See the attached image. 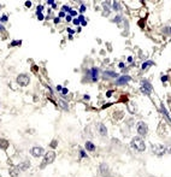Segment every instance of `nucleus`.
Returning <instances> with one entry per match:
<instances>
[{
    "instance_id": "nucleus-38",
    "label": "nucleus",
    "mask_w": 171,
    "mask_h": 177,
    "mask_svg": "<svg viewBox=\"0 0 171 177\" xmlns=\"http://www.w3.org/2000/svg\"><path fill=\"white\" fill-rule=\"evenodd\" d=\"M124 66V63H119V67H123Z\"/></svg>"
},
{
    "instance_id": "nucleus-21",
    "label": "nucleus",
    "mask_w": 171,
    "mask_h": 177,
    "mask_svg": "<svg viewBox=\"0 0 171 177\" xmlns=\"http://www.w3.org/2000/svg\"><path fill=\"white\" fill-rule=\"evenodd\" d=\"M42 9H44V6H42V5H39V7H37V11H36V13H41V12H42Z\"/></svg>"
},
{
    "instance_id": "nucleus-35",
    "label": "nucleus",
    "mask_w": 171,
    "mask_h": 177,
    "mask_svg": "<svg viewBox=\"0 0 171 177\" xmlns=\"http://www.w3.org/2000/svg\"><path fill=\"white\" fill-rule=\"evenodd\" d=\"M59 17H64V12H63V11H61V12L59 13Z\"/></svg>"
},
{
    "instance_id": "nucleus-11",
    "label": "nucleus",
    "mask_w": 171,
    "mask_h": 177,
    "mask_svg": "<svg viewBox=\"0 0 171 177\" xmlns=\"http://www.w3.org/2000/svg\"><path fill=\"white\" fill-rule=\"evenodd\" d=\"M98 130H99V133H100V135L101 136H106L107 135V129H106V127L104 125V124H99L98 125Z\"/></svg>"
},
{
    "instance_id": "nucleus-17",
    "label": "nucleus",
    "mask_w": 171,
    "mask_h": 177,
    "mask_svg": "<svg viewBox=\"0 0 171 177\" xmlns=\"http://www.w3.org/2000/svg\"><path fill=\"white\" fill-rule=\"evenodd\" d=\"M112 7L116 10V11H119L121 10V5H119V3H117V1H114L113 4H112Z\"/></svg>"
},
{
    "instance_id": "nucleus-31",
    "label": "nucleus",
    "mask_w": 171,
    "mask_h": 177,
    "mask_svg": "<svg viewBox=\"0 0 171 177\" xmlns=\"http://www.w3.org/2000/svg\"><path fill=\"white\" fill-rule=\"evenodd\" d=\"M25 6H27V7H30V6H31V3H30V1H27V3H25Z\"/></svg>"
},
{
    "instance_id": "nucleus-36",
    "label": "nucleus",
    "mask_w": 171,
    "mask_h": 177,
    "mask_svg": "<svg viewBox=\"0 0 171 177\" xmlns=\"http://www.w3.org/2000/svg\"><path fill=\"white\" fill-rule=\"evenodd\" d=\"M128 62L131 63V62H133V57H129V58H128Z\"/></svg>"
},
{
    "instance_id": "nucleus-29",
    "label": "nucleus",
    "mask_w": 171,
    "mask_h": 177,
    "mask_svg": "<svg viewBox=\"0 0 171 177\" xmlns=\"http://www.w3.org/2000/svg\"><path fill=\"white\" fill-rule=\"evenodd\" d=\"M69 13H70V16H75V15H76V11H74V10H71V11H70Z\"/></svg>"
},
{
    "instance_id": "nucleus-5",
    "label": "nucleus",
    "mask_w": 171,
    "mask_h": 177,
    "mask_svg": "<svg viewBox=\"0 0 171 177\" xmlns=\"http://www.w3.org/2000/svg\"><path fill=\"white\" fill-rule=\"evenodd\" d=\"M141 92L143 94H146V95L151 94V92H152V86H151V83H149L147 80H143L142 82H141Z\"/></svg>"
},
{
    "instance_id": "nucleus-24",
    "label": "nucleus",
    "mask_w": 171,
    "mask_h": 177,
    "mask_svg": "<svg viewBox=\"0 0 171 177\" xmlns=\"http://www.w3.org/2000/svg\"><path fill=\"white\" fill-rule=\"evenodd\" d=\"M80 154H81L82 158H84V157H87V154H86V152L83 151V149H81V151H80Z\"/></svg>"
},
{
    "instance_id": "nucleus-19",
    "label": "nucleus",
    "mask_w": 171,
    "mask_h": 177,
    "mask_svg": "<svg viewBox=\"0 0 171 177\" xmlns=\"http://www.w3.org/2000/svg\"><path fill=\"white\" fill-rule=\"evenodd\" d=\"M59 104L61 105V107H63V108H64V110H67V104H65V103H64V101H63V100H61V101H60V103H59Z\"/></svg>"
},
{
    "instance_id": "nucleus-16",
    "label": "nucleus",
    "mask_w": 171,
    "mask_h": 177,
    "mask_svg": "<svg viewBox=\"0 0 171 177\" xmlns=\"http://www.w3.org/2000/svg\"><path fill=\"white\" fill-rule=\"evenodd\" d=\"M9 146V142L7 141H5V140H0V147L1 148H6Z\"/></svg>"
},
{
    "instance_id": "nucleus-32",
    "label": "nucleus",
    "mask_w": 171,
    "mask_h": 177,
    "mask_svg": "<svg viewBox=\"0 0 171 177\" xmlns=\"http://www.w3.org/2000/svg\"><path fill=\"white\" fill-rule=\"evenodd\" d=\"M61 89H63V87H61V86H57V91H61Z\"/></svg>"
},
{
    "instance_id": "nucleus-6",
    "label": "nucleus",
    "mask_w": 171,
    "mask_h": 177,
    "mask_svg": "<svg viewBox=\"0 0 171 177\" xmlns=\"http://www.w3.org/2000/svg\"><path fill=\"white\" fill-rule=\"evenodd\" d=\"M148 131V127L145 122H139L138 123V133L140 136H145Z\"/></svg>"
},
{
    "instance_id": "nucleus-37",
    "label": "nucleus",
    "mask_w": 171,
    "mask_h": 177,
    "mask_svg": "<svg viewBox=\"0 0 171 177\" xmlns=\"http://www.w3.org/2000/svg\"><path fill=\"white\" fill-rule=\"evenodd\" d=\"M19 44H20L19 41H18V42H12V46H15V45H19Z\"/></svg>"
},
{
    "instance_id": "nucleus-20",
    "label": "nucleus",
    "mask_w": 171,
    "mask_h": 177,
    "mask_svg": "<svg viewBox=\"0 0 171 177\" xmlns=\"http://www.w3.org/2000/svg\"><path fill=\"white\" fill-rule=\"evenodd\" d=\"M121 19H122V16H117L114 19H113V22H116V23H119L121 22Z\"/></svg>"
},
{
    "instance_id": "nucleus-34",
    "label": "nucleus",
    "mask_w": 171,
    "mask_h": 177,
    "mask_svg": "<svg viewBox=\"0 0 171 177\" xmlns=\"http://www.w3.org/2000/svg\"><path fill=\"white\" fill-rule=\"evenodd\" d=\"M166 80H168V76H163V77H161V81H164V82H165Z\"/></svg>"
},
{
    "instance_id": "nucleus-22",
    "label": "nucleus",
    "mask_w": 171,
    "mask_h": 177,
    "mask_svg": "<svg viewBox=\"0 0 171 177\" xmlns=\"http://www.w3.org/2000/svg\"><path fill=\"white\" fill-rule=\"evenodd\" d=\"M65 11H67V12H70V11H71V9L69 7V6H63V12H65Z\"/></svg>"
},
{
    "instance_id": "nucleus-10",
    "label": "nucleus",
    "mask_w": 171,
    "mask_h": 177,
    "mask_svg": "<svg viewBox=\"0 0 171 177\" xmlns=\"http://www.w3.org/2000/svg\"><path fill=\"white\" fill-rule=\"evenodd\" d=\"M30 166V161L29 160H25V161H23V163H20V164H18V170H23V171H24V170H27V169H28Z\"/></svg>"
},
{
    "instance_id": "nucleus-18",
    "label": "nucleus",
    "mask_w": 171,
    "mask_h": 177,
    "mask_svg": "<svg viewBox=\"0 0 171 177\" xmlns=\"http://www.w3.org/2000/svg\"><path fill=\"white\" fill-rule=\"evenodd\" d=\"M78 21H80V23H82V25H86L87 24V22L84 21V17L83 16H80L78 17Z\"/></svg>"
},
{
    "instance_id": "nucleus-1",
    "label": "nucleus",
    "mask_w": 171,
    "mask_h": 177,
    "mask_svg": "<svg viewBox=\"0 0 171 177\" xmlns=\"http://www.w3.org/2000/svg\"><path fill=\"white\" fill-rule=\"evenodd\" d=\"M131 147L135 148L136 151H139V152H143L146 149V144H145V141H143L142 138L136 136V138H134L131 140Z\"/></svg>"
},
{
    "instance_id": "nucleus-28",
    "label": "nucleus",
    "mask_w": 171,
    "mask_h": 177,
    "mask_svg": "<svg viewBox=\"0 0 171 177\" xmlns=\"http://www.w3.org/2000/svg\"><path fill=\"white\" fill-rule=\"evenodd\" d=\"M61 93H63V94L65 95V94L69 93V91H67V88H63V89H61Z\"/></svg>"
},
{
    "instance_id": "nucleus-13",
    "label": "nucleus",
    "mask_w": 171,
    "mask_h": 177,
    "mask_svg": "<svg viewBox=\"0 0 171 177\" xmlns=\"http://www.w3.org/2000/svg\"><path fill=\"white\" fill-rule=\"evenodd\" d=\"M86 149H87V151H91V152H93L94 149H95V146H94L93 142H91V141H87V142H86Z\"/></svg>"
},
{
    "instance_id": "nucleus-8",
    "label": "nucleus",
    "mask_w": 171,
    "mask_h": 177,
    "mask_svg": "<svg viewBox=\"0 0 171 177\" xmlns=\"http://www.w3.org/2000/svg\"><path fill=\"white\" fill-rule=\"evenodd\" d=\"M131 80V77L130 76H128V75H124V76H121V77H118L117 80H116V84H125V83H128L129 81Z\"/></svg>"
},
{
    "instance_id": "nucleus-30",
    "label": "nucleus",
    "mask_w": 171,
    "mask_h": 177,
    "mask_svg": "<svg viewBox=\"0 0 171 177\" xmlns=\"http://www.w3.org/2000/svg\"><path fill=\"white\" fill-rule=\"evenodd\" d=\"M65 19H66V22H70L71 21V16H66Z\"/></svg>"
},
{
    "instance_id": "nucleus-15",
    "label": "nucleus",
    "mask_w": 171,
    "mask_h": 177,
    "mask_svg": "<svg viewBox=\"0 0 171 177\" xmlns=\"http://www.w3.org/2000/svg\"><path fill=\"white\" fill-rule=\"evenodd\" d=\"M151 65H153V62H152V60H147V62H145L142 64L141 67H142V70H147V67H149Z\"/></svg>"
},
{
    "instance_id": "nucleus-9",
    "label": "nucleus",
    "mask_w": 171,
    "mask_h": 177,
    "mask_svg": "<svg viewBox=\"0 0 171 177\" xmlns=\"http://www.w3.org/2000/svg\"><path fill=\"white\" fill-rule=\"evenodd\" d=\"M89 74H91V77H92V81H97L98 77H99V70L97 67H92L89 70Z\"/></svg>"
},
{
    "instance_id": "nucleus-3",
    "label": "nucleus",
    "mask_w": 171,
    "mask_h": 177,
    "mask_svg": "<svg viewBox=\"0 0 171 177\" xmlns=\"http://www.w3.org/2000/svg\"><path fill=\"white\" fill-rule=\"evenodd\" d=\"M151 148H152V152L155 154V155H158V157H161L164 153H165V146H163V145H159V144H152L151 145Z\"/></svg>"
},
{
    "instance_id": "nucleus-23",
    "label": "nucleus",
    "mask_w": 171,
    "mask_h": 177,
    "mask_svg": "<svg viewBox=\"0 0 171 177\" xmlns=\"http://www.w3.org/2000/svg\"><path fill=\"white\" fill-rule=\"evenodd\" d=\"M0 21H1V22H6V21H7V16L4 15L3 17H0Z\"/></svg>"
},
{
    "instance_id": "nucleus-2",
    "label": "nucleus",
    "mask_w": 171,
    "mask_h": 177,
    "mask_svg": "<svg viewBox=\"0 0 171 177\" xmlns=\"http://www.w3.org/2000/svg\"><path fill=\"white\" fill-rule=\"evenodd\" d=\"M54 159H56V153H54L53 151L47 152V153L45 154V157H44L42 163H41V167H45L46 165L52 164V163L54 161Z\"/></svg>"
},
{
    "instance_id": "nucleus-26",
    "label": "nucleus",
    "mask_w": 171,
    "mask_h": 177,
    "mask_svg": "<svg viewBox=\"0 0 171 177\" xmlns=\"http://www.w3.org/2000/svg\"><path fill=\"white\" fill-rule=\"evenodd\" d=\"M72 22H74V24H75V25H78V24H80V21H78V18H75Z\"/></svg>"
},
{
    "instance_id": "nucleus-7",
    "label": "nucleus",
    "mask_w": 171,
    "mask_h": 177,
    "mask_svg": "<svg viewBox=\"0 0 171 177\" xmlns=\"http://www.w3.org/2000/svg\"><path fill=\"white\" fill-rule=\"evenodd\" d=\"M31 155L33 157H36V158H37V157H41V155H42L44 154V148L42 147H39V146H35V147H33L31 148Z\"/></svg>"
},
{
    "instance_id": "nucleus-27",
    "label": "nucleus",
    "mask_w": 171,
    "mask_h": 177,
    "mask_svg": "<svg viewBox=\"0 0 171 177\" xmlns=\"http://www.w3.org/2000/svg\"><path fill=\"white\" fill-rule=\"evenodd\" d=\"M36 15H37V17H39L40 21H42V19H44V15H42V13H36Z\"/></svg>"
},
{
    "instance_id": "nucleus-14",
    "label": "nucleus",
    "mask_w": 171,
    "mask_h": 177,
    "mask_svg": "<svg viewBox=\"0 0 171 177\" xmlns=\"http://www.w3.org/2000/svg\"><path fill=\"white\" fill-rule=\"evenodd\" d=\"M128 110H129V112H130V113H135L136 111H138V108H136V104L130 103L128 105Z\"/></svg>"
},
{
    "instance_id": "nucleus-12",
    "label": "nucleus",
    "mask_w": 171,
    "mask_h": 177,
    "mask_svg": "<svg viewBox=\"0 0 171 177\" xmlns=\"http://www.w3.org/2000/svg\"><path fill=\"white\" fill-rule=\"evenodd\" d=\"M100 172L104 176H108V174H110V171H108V166L106 164H101L100 165Z\"/></svg>"
},
{
    "instance_id": "nucleus-39",
    "label": "nucleus",
    "mask_w": 171,
    "mask_h": 177,
    "mask_svg": "<svg viewBox=\"0 0 171 177\" xmlns=\"http://www.w3.org/2000/svg\"><path fill=\"white\" fill-rule=\"evenodd\" d=\"M0 30H5V29H4V27H1V25H0Z\"/></svg>"
},
{
    "instance_id": "nucleus-4",
    "label": "nucleus",
    "mask_w": 171,
    "mask_h": 177,
    "mask_svg": "<svg viewBox=\"0 0 171 177\" xmlns=\"http://www.w3.org/2000/svg\"><path fill=\"white\" fill-rule=\"evenodd\" d=\"M17 82H18V84L25 87V86L29 84L30 78H29V76L27 74H20V75H18V76H17Z\"/></svg>"
},
{
    "instance_id": "nucleus-33",
    "label": "nucleus",
    "mask_w": 171,
    "mask_h": 177,
    "mask_svg": "<svg viewBox=\"0 0 171 177\" xmlns=\"http://www.w3.org/2000/svg\"><path fill=\"white\" fill-rule=\"evenodd\" d=\"M66 30H67V31H69V33H70V34H74V30H72V29H71V28H67V29H66Z\"/></svg>"
},
{
    "instance_id": "nucleus-25",
    "label": "nucleus",
    "mask_w": 171,
    "mask_h": 177,
    "mask_svg": "<svg viewBox=\"0 0 171 177\" xmlns=\"http://www.w3.org/2000/svg\"><path fill=\"white\" fill-rule=\"evenodd\" d=\"M84 11H86V6L82 4V5H81V9H80V12H84Z\"/></svg>"
}]
</instances>
